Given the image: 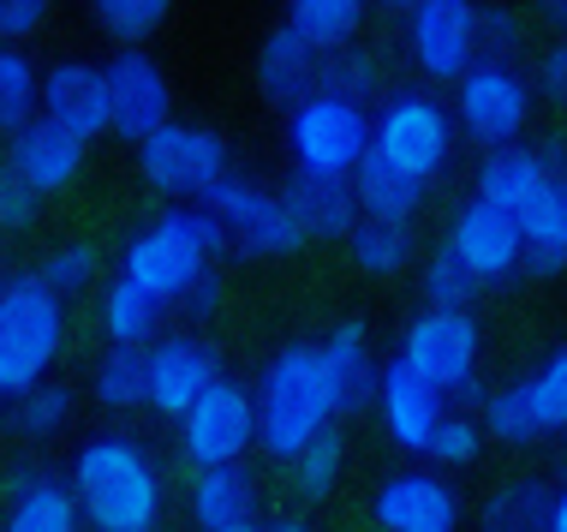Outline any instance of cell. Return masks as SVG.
I'll list each match as a JSON object with an SVG mask.
<instances>
[{"instance_id": "obj_1", "label": "cell", "mask_w": 567, "mask_h": 532, "mask_svg": "<svg viewBox=\"0 0 567 532\" xmlns=\"http://www.w3.org/2000/svg\"><path fill=\"white\" fill-rule=\"evenodd\" d=\"M72 497L84 509V526L96 532H156L162 503H167L150 449L120 431L90 437L72 454Z\"/></svg>"}, {"instance_id": "obj_2", "label": "cell", "mask_w": 567, "mask_h": 532, "mask_svg": "<svg viewBox=\"0 0 567 532\" xmlns=\"http://www.w3.org/2000/svg\"><path fill=\"white\" fill-rule=\"evenodd\" d=\"M334 389L323 371V354L311 341L281 347L264 377H257V443H264L275 461H299L305 449L334 424Z\"/></svg>"}, {"instance_id": "obj_3", "label": "cell", "mask_w": 567, "mask_h": 532, "mask_svg": "<svg viewBox=\"0 0 567 532\" xmlns=\"http://www.w3.org/2000/svg\"><path fill=\"white\" fill-rule=\"evenodd\" d=\"M227 246V227L209 216L204 204H186V209H167L150 227H137L132 246H126V269L120 276L137 282L150 299L162 306H179L186 287L209 269V257Z\"/></svg>"}, {"instance_id": "obj_4", "label": "cell", "mask_w": 567, "mask_h": 532, "mask_svg": "<svg viewBox=\"0 0 567 532\" xmlns=\"http://www.w3.org/2000/svg\"><path fill=\"white\" fill-rule=\"evenodd\" d=\"M66 341V299L42 282V269L12 276L0 287V395L24 401L49 377Z\"/></svg>"}, {"instance_id": "obj_5", "label": "cell", "mask_w": 567, "mask_h": 532, "mask_svg": "<svg viewBox=\"0 0 567 532\" xmlns=\"http://www.w3.org/2000/svg\"><path fill=\"white\" fill-rule=\"evenodd\" d=\"M377 144V120L364 102L334 96V90H317L305 96L293 114H287V150H293V168L317 174V180H352L359 162L371 156Z\"/></svg>"}, {"instance_id": "obj_6", "label": "cell", "mask_w": 567, "mask_h": 532, "mask_svg": "<svg viewBox=\"0 0 567 532\" xmlns=\"http://www.w3.org/2000/svg\"><path fill=\"white\" fill-rule=\"evenodd\" d=\"M478 317L472 311H431L424 306L419 317L406 324L401 336V359L424 377L431 389L454 395V401H489L484 383H478Z\"/></svg>"}, {"instance_id": "obj_7", "label": "cell", "mask_w": 567, "mask_h": 532, "mask_svg": "<svg viewBox=\"0 0 567 532\" xmlns=\"http://www.w3.org/2000/svg\"><path fill=\"white\" fill-rule=\"evenodd\" d=\"M371 150L382 162H394L401 174H412L419 186H431L454 156V114L436 96H424V90H394L377 109V144Z\"/></svg>"}, {"instance_id": "obj_8", "label": "cell", "mask_w": 567, "mask_h": 532, "mask_svg": "<svg viewBox=\"0 0 567 532\" xmlns=\"http://www.w3.org/2000/svg\"><path fill=\"white\" fill-rule=\"evenodd\" d=\"M197 204L227 227V246H239L245 257H287V252L305 246V227L293 222L287 197L257 186V180H245V174L216 180Z\"/></svg>"}, {"instance_id": "obj_9", "label": "cell", "mask_w": 567, "mask_h": 532, "mask_svg": "<svg viewBox=\"0 0 567 532\" xmlns=\"http://www.w3.org/2000/svg\"><path fill=\"white\" fill-rule=\"evenodd\" d=\"M532 120V79L514 60H478L454 90V126H466L478 144L508 150Z\"/></svg>"}, {"instance_id": "obj_10", "label": "cell", "mask_w": 567, "mask_h": 532, "mask_svg": "<svg viewBox=\"0 0 567 532\" xmlns=\"http://www.w3.org/2000/svg\"><path fill=\"white\" fill-rule=\"evenodd\" d=\"M257 443V395L221 377L204 401L179 419V449L197 473H216V467H239V454Z\"/></svg>"}, {"instance_id": "obj_11", "label": "cell", "mask_w": 567, "mask_h": 532, "mask_svg": "<svg viewBox=\"0 0 567 532\" xmlns=\"http://www.w3.org/2000/svg\"><path fill=\"white\" fill-rule=\"evenodd\" d=\"M137 168L156 192H179V197H204L216 180H227V139L209 126H186V120H174V126H162L156 139L137 144Z\"/></svg>"}, {"instance_id": "obj_12", "label": "cell", "mask_w": 567, "mask_h": 532, "mask_svg": "<svg viewBox=\"0 0 567 532\" xmlns=\"http://www.w3.org/2000/svg\"><path fill=\"white\" fill-rule=\"evenodd\" d=\"M102 72H109V126L120 139L144 144L174 126V84L144 49H120Z\"/></svg>"}, {"instance_id": "obj_13", "label": "cell", "mask_w": 567, "mask_h": 532, "mask_svg": "<svg viewBox=\"0 0 567 532\" xmlns=\"http://www.w3.org/2000/svg\"><path fill=\"white\" fill-rule=\"evenodd\" d=\"M406 49L431 79H466L478 66V7L466 0H419L406 12Z\"/></svg>"}, {"instance_id": "obj_14", "label": "cell", "mask_w": 567, "mask_h": 532, "mask_svg": "<svg viewBox=\"0 0 567 532\" xmlns=\"http://www.w3.org/2000/svg\"><path fill=\"white\" fill-rule=\"evenodd\" d=\"M144 365H150L144 407H156L167 419H186L192 407L221 383V354L197 336H162L156 347H144Z\"/></svg>"}, {"instance_id": "obj_15", "label": "cell", "mask_w": 567, "mask_h": 532, "mask_svg": "<svg viewBox=\"0 0 567 532\" xmlns=\"http://www.w3.org/2000/svg\"><path fill=\"white\" fill-rule=\"evenodd\" d=\"M449 252L460 264L472 269V282H508L519 264H526V234H519L514 216H502V209L489 204H460L454 209V227H449Z\"/></svg>"}, {"instance_id": "obj_16", "label": "cell", "mask_w": 567, "mask_h": 532, "mask_svg": "<svg viewBox=\"0 0 567 532\" xmlns=\"http://www.w3.org/2000/svg\"><path fill=\"white\" fill-rule=\"evenodd\" d=\"M371 521L382 532H460V497L449 479L424 473V467H406V473L377 484Z\"/></svg>"}, {"instance_id": "obj_17", "label": "cell", "mask_w": 567, "mask_h": 532, "mask_svg": "<svg viewBox=\"0 0 567 532\" xmlns=\"http://www.w3.org/2000/svg\"><path fill=\"white\" fill-rule=\"evenodd\" d=\"M377 407H382V431L394 437L401 449L424 454L436 437V424L449 419V395L431 389L412 365L394 354L389 365H382V383H377Z\"/></svg>"}, {"instance_id": "obj_18", "label": "cell", "mask_w": 567, "mask_h": 532, "mask_svg": "<svg viewBox=\"0 0 567 532\" xmlns=\"http://www.w3.org/2000/svg\"><path fill=\"white\" fill-rule=\"evenodd\" d=\"M42 120L72 132L79 144L109 132V72L90 60H54L42 72Z\"/></svg>"}, {"instance_id": "obj_19", "label": "cell", "mask_w": 567, "mask_h": 532, "mask_svg": "<svg viewBox=\"0 0 567 532\" xmlns=\"http://www.w3.org/2000/svg\"><path fill=\"white\" fill-rule=\"evenodd\" d=\"M84 150L72 132H60L54 120H30V126L12 139V180H24L30 192H60V186H72L84 168Z\"/></svg>"}, {"instance_id": "obj_20", "label": "cell", "mask_w": 567, "mask_h": 532, "mask_svg": "<svg viewBox=\"0 0 567 532\" xmlns=\"http://www.w3.org/2000/svg\"><path fill=\"white\" fill-rule=\"evenodd\" d=\"M317 354H323V371H329V389H334V407H341V413H359V407L377 401L382 365L371 359V341H364V324H359V317L334 324L329 336L317 341Z\"/></svg>"}, {"instance_id": "obj_21", "label": "cell", "mask_w": 567, "mask_h": 532, "mask_svg": "<svg viewBox=\"0 0 567 532\" xmlns=\"http://www.w3.org/2000/svg\"><path fill=\"white\" fill-rule=\"evenodd\" d=\"M317 79H323V54L305 37H293L287 24H275L264 37V49H257V84H264V96L293 114L305 96H317Z\"/></svg>"}, {"instance_id": "obj_22", "label": "cell", "mask_w": 567, "mask_h": 532, "mask_svg": "<svg viewBox=\"0 0 567 532\" xmlns=\"http://www.w3.org/2000/svg\"><path fill=\"white\" fill-rule=\"evenodd\" d=\"M287 209H293V222L305 227V239H352V227H359V197H352V180H317V174H287Z\"/></svg>"}, {"instance_id": "obj_23", "label": "cell", "mask_w": 567, "mask_h": 532, "mask_svg": "<svg viewBox=\"0 0 567 532\" xmlns=\"http://www.w3.org/2000/svg\"><path fill=\"white\" fill-rule=\"evenodd\" d=\"M544 186H549V168H544L538 150H532V144H508V150H484V162H478V192H472V197L519 222Z\"/></svg>"}, {"instance_id": "obj_24", "label": "cell", "mask_w": 567, "mask_h": 532, "mask_svg": "<svg viewBox=\"0 0 567 532\" xmlns=\"http://www.w3.org/2000/svg\"><path fill=\"white\" fill-rule=\"evenodd\" d=\"M352 197H359V216L364 222H401V227H412V216H419V204H424V186L371 150V156L359 162V174H352Z\"/></svg>"}, {"instance_id": "obj_25", "label": "cell", "mask_w": 567, "mask_h": 532, "mask_svg": "<svg viewBox=\"0 0 567 532\" xmlns=\"http://www.w3.org/2000/svg\"><path fill=\"white\" fill-rule=\"evenodd\" d=\"M192 521L204 532H227L257 521V484L245 467H216V473L192 479Z\"/></svg>"}, {"instance_id": "obj_26", "label": "cell", "mask_w": 567, "mask_h": 532, "mask_svg": "<svg viewBox=\"0 0 567 532\" xmlns=\"http://www.w3.org/2000/svg\"><path fill=\"white\" fill-rule=\"evenodd\" d=\"M519 234H526V269H538V276L567 269V180L561 174H549V186L532 197V209L519 216Z\"/></svg>"}, {"instance_id": "obj_27", "label": "cell", "mask_w": 567, "mask_h": 532, "mask_svg": "<svg viewBox=\"0 0 567 532\" xmlns=\"http://www.w3.org/2000/svg\"><path fill=\"white\" fill-rule=\"evenodd\" d=\"M293 37H305L317 54H341L352 37H359V24H364V7L359 0H293L287 7V19H281Z\"/></svg>"}, {"instance_id": "obj_28", "label": "cell", "mask_w": 567, "mask_h": 532, "mask_svg": "<svg viewBox=\"0 0 567 532\" xmlns=\"http://www.w3.org/2000/svg\"><path fill=\"white\" fill-rule=\"evenodd\" d=\"M0 532H84V509H79V497H72V484L49 479V484H37V491L12 497Z\"/></svg>"}, {"instance_id": "obj_29", "label": "cell", "mask_w": 567, "mask_h": 532, "mask_svg": "<svg viewBox=\"0 0 567 532\" xmlns=\"http://www.w3.org/2000/svg\"><path fill=\"white\" fill-rule=\"evenodd\" d=\"M162 324V299H150L137 282L120 276L114 287H102V329H109V347H150Z\"/></svg>"}, {"instance_id": "obj_30", "label": "cell", "mask_w": 567, "mask_h": 532, "mask_svg": "<svg viewBox=\"0 0 567 532\" xmlns=\"http://www.w3.org/2000/svg\"><path fill=\"white\" fill-rule=\"evenodd\" d=\"M549 484L544 479H508L502 491H489L484 503V532H549Z\"/></svg>"}, {"instance_id": "obj_31", "label": "cell", "mask_w": 567, "mask_h": 532, "mask_svg": "<svg viewBox=\"0 0 567 532\" xmlns=\"http://www.w3.org/2000/svg\"><path fill=\"white\" fill-rule=\"evenodd\" d=\"M42 120V72L24 49H0V132H19Z\"/></svg>"}, {"instance_id": "obj_32", "label": "cell", "mask_w": 567, "mask_h": 532, "mask_svg": "<svg viewBox=\"0 0 567 532\" xmlns=\"http://www.w3.org/2000/svg\"><path fill=\"white\" fill-rule=\"evenodd\" d=\"M352 264L364 269V276H394V269L412 264V227L401 222H359L347 239Z\"/></svg>"}, {"instance_id": "obj_33", "label": "cell", "mask_w": 567, "mask_h": 532, "mask_svg": "<svg viewBox=\"0 0 567 532\" xmlns=\"http://www.w3.org/2000/svg\"><path fill=\"white\" fill-rule=\"evenodd\" d=\"M150 395V365H144V347H109L96 365V401L126 413V407H144Z\"/></svg>"}, {"instance_id": "obj_34", "label": "cell", "mask_w": 567, "mask_h": 532, "mask_svg": "<svg viewBox=\"0 0 567 532\" xmlns=\"http://www.w3.org/2000/svg\"><path fill=\"white\" fill-rule=\"evenodd\" d=\"M519 383H526V401H532L538 431H567V347L544 354V365L532 377H519Z\"/></svg>"}, {"instance_id": "obj_35", "label": "cell", "mask_w": 567, "mask_h": 532, "mask_svg": "<svg viewBox=\"0 0 567 532\" xmlns=\"http://www.w3.org/2000/svg\"><path fill=\"white\" fill-rule=\"evenodd\" d=\"M484 431L496 443H538V419H532V401H526V383H508V389H489L484 401Z\"/></svg>"}, {"instance_id": "obj_36", "label": "cell", "mask_w": 567, "mask_h": 532, "mask_svg": "<svg viewBox=\"0 0 567 532\" xmlns=\"http://www.w3.org/2000/svg\"><path fill=\"white\" fill-rule=\"evenodd\" d=\"M472 294H478L472 269L460 264L449 246L431 252V264H424V299H431V311H466V306H472Z\"/></svg>"}, {"instance_id": "obj_37", "label": "cell", "mask_w": 567, "mask_h": 532, "mask_svg": "<svg viewBox=\"0 0 567 532\" xmlns=\"http://www.w3.org/2000/svg\"><path fill=\"white\" fill-rule=\"evenodd\" d=\"M162 19H167V0H96V24L109 37H120L126 49H137Z\"/></svg>"}, {"instance_id": "obj_38", "label": "cell", "mask_w": 567, "mask_h": 532, "mask_svg": "<svg viewBox=\"0 0 567 532\" xmlns=\"http://www.w3.org/2000/svg\"><path fill=\"white\" fill-rule=\"evenodd\" d=\"M341 461H347L341 431H323V437H317V443L293 461V484H299V497H329V491H334V479H341Z\"/></svg>"}, {"instance_id": "obj_39", "label": "cell", "mask_w": 567, "mask_h": 532, "mask_svg": "<svg viewBox=\"0 0 567 532\" xmlns=\"http://www.w3.org/2000/svg\"><path fill=\"white\" fill-rule=\"evenodd\" d=\"M478 449H484V419H472V413H449L436 424V437H431V461L436 467H466V461H478Z\"/></svg>"}, {"instance_id": "obj_40", "label": "cell", "mask_w": 567, "mask_h": 532, "mask_svg": "<svg viewBox=\"0 0 567 532\" xmlns=\"http://www.w3.org/2000/svg\"><path fill=\"white\" fill-rule=\"evenodd\" d=\"M72 419V389L66 383H37L19 401V431L24 437H54Z\"/></svg>"}, {"instance_id": "obj_41", "label": "cell", "mask_w": 567, "mask_h": 532, "mask_svg": "<svg viewBox=\"0 0 567 532\" xmlns=\"http://www.w3.org/2000/svg\"><path fill=\"white\" fill-rule=\"evenodd\" d=\"M42 282H49L60 299H72L79 287L96 282V246H84V239H66V246H54L49 264H42Z\"/></svg>"}, {"instance_id": "obj_42", "label": "cell", "mask_w": 567, "mask_h": 532, "mask_svg": "<svg viewBox=\"0 0 567 532\" xmlns=\"http://www.w3.org/2000/svg\"><path fill=\"white\" fill-rule=\"evenodd\" d=\"M377 84V60L359 54V49H341V54H323V79H317V90H334V96H352L364 102Z\"/></svg>"}, {"instance_id": "obj_43", "label": "cell", "mask_w": 567, "mask_h": 532, "mask_svg": "<svg viewBox=\"0 0 567 532\" xmlns=\"http://www.w3.org/2000/svg\"><path fill=\"white\" fill-rule=\"evenodd\" d=\"M519 12L508 7H478V60H508L519 49Z\"/></svg>"}, {"instance_id": "obj_44", "label": "cell", "mask_w": 567, "mask_h": 532, "mask_svg": "<svg viewBox=\"0 0 567 532\" xmlns=\"http://www.w3.org/2000/svg\"><path fill=\"white\" fill-rule=\"evenodd\" d=\"M49 24V7L42 0H0V49H19L30 30Z\"/></svg>"}, {"instance_id": "obj_45", "label": "cell", "mask_w": 567, "mask_h": 532, "mask_svg": "<svg viewBox=\"0 0 567 532\" xmlns=\"http://www.w3.org/2000/svg\"><path fill=\"white\" fill-rule=\"evenodd\" d=\"M37 209H42V197L24 186V180H0V227H30L37 222Z\"/></svg>"}, {"instance_id": "obj_46", "label": "cell", "mask_w": 567, "mask_h": 532, "mask_svg": "<svg viewBox=\"0 0 567 532\" xmlns=\"http://www.w3.org/2000/svg\"><path fill=\"white\" fill-rule=\"evenodd\" d=\"M538 90H544L549 102H567V37L544 49V60H538Z\"/></svg>"}, {"instance_id": "obj_47", "label": "cell", "mask_w": 567, "mask_h": 532, "mask_svg": "<svg viewBox=\"0 0 567 532\" xmlns=\"http://www.w3.org/2000/svg\"><path fill=\"white\" fill-rule=\"evenodd\" d=\"M179 306H186L192 317H216L221 311V276H216V269H204V276L186 287V299H179Z\"/></svg>"}, {"instance_id": "obj_48", "label": "cell", "mask_w": 567, "mask_h": 532, "mask_svg": "<svg viewBox=\"0 0 567 532\" xmlns=\"http://www.w3.org/2000/svg\"><path fill=\"white\" fill-rule=\"evenodd\" d=\"M538 156H544V168H549V174H561V180H567V132H549Z\"/></svg>"}, {"instance_id": "obj_49", "label": "cell", "mask_w": 567, "mask_h": 532, "mask_svg": "<svg viewBox=\"0 0 567 532\" xmlns=\"http://www.w3.org/2000/svg\"><path fill=\"white\" fill-rule=\"evenodd\" d=\"M549 532H567V484L549 497Z\"/></svg>"}, {"instance_id": "obj_50", "label": "cell", "mask_w": 567, "mask_h": 532, "mask_svg": "<svg viewBox=\"0 0 567 532\" xmlns=\"http://www.w3.org/2000/svg\"><path fill=\"white\" fill-rule=\"evenodd\" d=\"M549 19H556V24L567 30V0H549Z\"/></svg>"}, {"instance_id": "obj_51", "label": "cell", "mask_w": 567, "mask_h": 532, "mask_svg": "<svg viewBox=\"0 0 567 532\" xmlns=\"http://www.w3.org/2000/svg\"><path fill=\"white\" fill-rule=\"evenodd\" d=\"M264 532H311V526H299V521H275V526H264Z\"/></svg>"}, {"instance_id": "obj_52", "label": "cell", "mask_w": 567, "mask_h": 532, "mask_svg": "<svg viewBox=\"0 0 567 532\" xmlns=\"http://www.w3.org/2000/svg\"><path fill=\"white\" fill-rule=\"evenodd\" d=\"M227 532H264V526H257V521H245V526H227Z\"/></svg>"}, {"instance_id": "obj_53", "label": "cell", "mask_w": 567, "mask_h": 532, "mask_svg": "<svg viewBox=\"0 0 567 532\" xmlns=\"http://www.w3.org/2000/svg\"><path fill=\"white\" fill-rule=\"evenodd\" d=\"M0 287H7V282H0Z\"/></svg>"}]
</instances>
